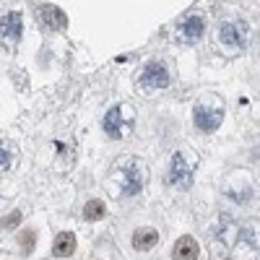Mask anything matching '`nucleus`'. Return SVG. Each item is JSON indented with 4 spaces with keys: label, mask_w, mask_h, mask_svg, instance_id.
<instances>
[{
    "label": "nucleus",
    "mask_w": 260,
    "mask_h": 260,
    "mask_svg": "<svg viewBox=\"0 0 260 260\" xmlns=\"http://www.w3.org/2000/svg\"><path fill=\"white\" fill-rule=\"evenodd\" d=\"M52 250H55L57 257H68V255H73V252H76V234H73V232H60Z\"/></svg>",
    "instance_id": "nucleus-13"
},
{
    "label": "nucleus",
    "mask_w": 260,
    "mask_h": 260,
    "mask_svg": "<svg viewBox=\"0 0 260 260\" xmlns=\"http://www.w3.org/2000/svg\"><path fill=\"white\" fill-rule=\"evenodd\" d=\"M133 122H136L133 107L117 104V107H112V110L104 115V133L110 136L112 141H120L127 130H133Z\"/></svg>",
    "instance_id": "nucleus-2"
},
{
    "label": "nucleus",
    "mask_w": 260,
    "mask_h": 260,
    "mask_svg": "<svg viewBox=\"0 0 260 260\" xmlns=\"http://www.w3.org/2000/svg\"><path fill=\"white\" fill-rule=\"evenodd\" d=\"M198 255H201V247L192 237H180L175 250H172V257L175 260H198Z\"/></svg>",
    "instance_id": "nucleus-11"
},
{
    "label": "nucleus",
    "mask_w": 260,
    "mask_h": 260,
    "mask_svg": "<svg viewBox=\"0 0 260 260\" xmlns=\"http://www.w3.org/2000/svg\"><path fill=\"white\" fill-rule=\"evenodd\" d=\"M219 39L229 50H242L247 45V24L245 21H224L219 26Z\"/></svg>",
    "instance_id": "nucleus-7"
},
{
    "label": "nucleus",
    "mask_w": 260,
    "mask_h": 260,
    "mask_svg": "<svg viewBox=\"0 0 260 260\" xmlns=\"http://www.w3.org/2000/svg\"><path fill=\"white\" fill-rule=\"evenodd\" d=\"M221 120H224V104H221L219 96H203L198 104H195L192 122L201 133H213V130H219Z\"/></svg>",
    "instance_id": "nucleus-1"
},
{
    "label": "nucleus",
    "mask_w": 260,
    "mask_h": 260,
    "mask_svg": "<svg viewBox=\"0 0 260 260\" xmlns=\"http://www.w3.org/2000/svg\"><path fill=\"white\" fill-rule=\"evenodd\" d=\"M21 31H24V21H21V13H6L0 18V37H6L11 42L21 39Z\"/></svg>",
    "instance_id": "nucleus-10"
},
{
    "label": "nucleus",
    "mask_w": 260,
    "mask_h": 260,
    "mask_svg": "<svg viewBox=\"0 0 260 260\" xmlns=\"http://www.w3.org/2000/svg\"><path fill=\"white\" fill-rule=\"evenodd\" d=\"M192 169H195V159L190 161L182 151H177L169 161V172H167V185L172 187H190L192 182Z\"/></svg>",
    "instance_id": "nucleus-6"
},
{
    "label": "nucleus",
    "mask_w": 260,
    "mask_h": 260,
    "mask_svg": "<svg viewBox=\"0 0 260 260\" xmlns=\"http://www.w3.org/2000/svg\"><path fill=\"white\" fill-rule=\"evenodd\" d=\"M206 31V21L201 13H187L180 24H177V39L182 45H192V42H198Z\"/></svg>",
    "instance_id": "nucleus-8"
},
{
    "label": "nucleus",
    "mask_w": 260,
    "mask_h": 260,
    "mask_svg": "<svg viewBox=\"0 0 260 260\" xmlns=\"http://www.w3.org/2000/svg\"><path fill=\"white\" fill-rule=\"evenodd\" d=\"M117 180H120V192L122 195H138L146 180V167L138 159H130L117 169Z\"/></svg>",
    "instance_id": "nucleus-3"
},
{
    "label": "nucleus",
    "mask_w": 260,
    "mask_h": 260,
    "mask_svg": "<svg viewBox=\"0 0 260 260\" xmlns=\"http://www.w3.org/2000/svg\"><path fill=\"white\" fill-rule=\"evenodd\" d=\"M159 242V232L156 229H151V226H141L136 234H133V247L138 252H148V250H154Z\"/></svg>",
    "instance_id": "nucleus-12"
},
{
    "label": "nucleus",
    "mask_w": 260,
    "mask_h": 260,
    "mask_svg": "<svg viewBox=\"0 0 260 260\" xmlns=\"http://www.w3.org/2000/svg\"><path fill=\"white\" fill-rule=\"evenodd\" d=\"M167 86H169V71L164 68V62H146L138 76V89L151 94V91L167 89Z\"/></svg>",
    "instance_id": "nucleus-5"
},
{
    "label": "nucleus",
    "mask_w": 260,
    "mask_h": 260,
    "mask_svg": "<svg viewBox=\"0 0 260 260\" xmlns=\"http://www.w3.org/2000/svg\"><path fill=\"white\" fill-rule=\"evenodd\" d=\"M18 242H21V250H24V252H31L34 245H37V234L34 232H21Z\"/></svg>",
    "instance_id": "nucleus-16"
},
{
    "label": "nucleus",
    "mask_w": 260,
    "mask_h": 260,
    "mask_svg": "<svg viewBox=\"0 0 260 260\" xmlns=\"http://www.w3.org/2000/svg\"><path fill=\"white\" fill-rule=\"evenodd\" d=\"M39 21H42V26L50 29V31H60V29L68 26V16H65L57 6H50V3H45L39 8Z\"/></svg>",
    "instance_id": "nucleus-9"
},
{
    "label": "nucleus",
    "mask_w": 260,
    "mask_h": 260,
    "mask_svg": "<svg viewBox=\"0 0 260 260\" xmlns=\"http://www.w3.org/2000/svg\"><path fill=\"white\" fill-rule=\"evenodd\" d=\"M257 247H260V219H250V221H245L240 229H237L234 252H237V257H247Z\"/></svg>",
    "instance_id": "nucleus-4"
},
{
    "label": "nucleus",
    "mask_w": 260,
    "mask_h": 260,
    "mask_svg": "<svg viewBox=\"0 0 260 260\" xmlns=\"http://www.w3.org/2000/svg\"><path fill=\"white\" fill-rule=\"evenodd\" d=\"M21 221V211H13L11 216H8V219H3V221H0V226H6V229H13L16 224Z\"/></svg>",
    "instance_id": "nucleus-17"
},
{
    "label": "nucleus",
    "mask_w": 260,
    "mask_h": 260,
    "mask_svg": "<svg viewBox=\"0 0 260 260\" xmlns=\"http://www.w3.org/2000/svg\"><path fill=\"white\" fill-rule=\"evenodd\" d=\"M13 159H16V146L11 141H0V172L11 169Z\"/></svg>",
    "instance_id": "nucleus-15"
},
{
    "label": "nucleus",
    "mask_w": 260,
    "mask_h": 260,
    "mask_svg": "<svg viewBox=\"0 0 260 260\" xmlns=\"http://www.w3.org/2000/svg\"><path fill=\"white\" fill-rule=\"evenodd\" d=\"M104 213H107V206H104V201H99V198H94V201H89V203L83 206V219H86V221H99Z\"/></svg>",
    "instance_id": "nucleus-14"
}]
</instances>
